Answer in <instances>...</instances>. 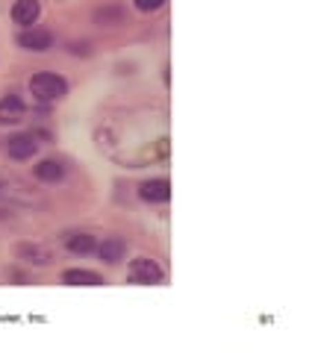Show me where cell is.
Wrapping results in <instances>:
<instances>
[{"label":"cell","mask_w":315,"mask_h":353,"mask_svg":"<svg viewBox=\"0 0 315 353\" xmlns=\"http://www.w3.org/2000/svg\"><path fill=\"white\" fill-rule=\"evenodd\" d=\"M30 94L41 103H50V101H62L68 94V80L59 74H50V71H41V74H32L30 77Z\"/></svg>","instance_id":"obj_1"},{"label":"cell","mask_w":315,"mask_h":353,"mask_svg":"<svg viewBox=\"0 0 315 353\" xmlns=\"http://www.w3.org/2000/svg\"><path fill=\"white\" fill-rule=\"evenodd\" d=\"M162 280H165V274H162V268L154 259L139 256V259H133V265H130V283H136V285H159Z\"/></svg>","instance_id":"obj_2"},{"label":"cell","mask_w":315,"mask_h":353,"mask_svg":"<svg viewBox=\"0 0 315 353\" xmlns=\"http://www.w3.org/2000/svg\"><path fill=\"white\" fill-rule=\"evenodd\" d=\"M6 153L18 162L24 159H32L39 153V141H36V132H15V136H9L6 141Z\"/></svg>","instance_id":"obj_3"},{"label":"cell","mask_w":315,"mask_h":353,"mask_svg":"<svg viewBox=\"0 0 315 353\" xmlns=\"http://www.w3.org/2000/svg\"><path fill=\"white\" fill-rule=\"evenodd\" d=\"M18 44L24 50H36V53H41V50H50L53 48V32L50 30H45V27H24V32L18 36Z\"/></svg>","instance_id":"obj_4"},{"label":"cell","mask_w":315,"mask_h":353,"mask_svg":"<svg viewBox=\"0 0 315 353\" xmlns=\"http://www.w3.org/2000/svg\"><path fill=\"white\" fill-rule=\"evenodd\" d=\"M139 197H142L145 203H165L171 197V183L165 176H154V180H145L139 185Z\"/></svg>","instance_id":"obj_5"},{"label":"cell","mask_w":315,"mask_h":353,"mask_svg":"<svg viewBox=\"0 0 315 353\" xmlns=\"http://www.w3.org/2000/svg\"><path fill=\"white\" fill-rule=\"evenodd\" d=\"M24 115H27V103L15 92L0 97V124H18Z\"/></svg>","instance_id":"obj_6"},{"label":"cell","mask_w":315,"mask_h":353,"mask_svg":"<svg viewBox=\"0 0 315 353\" xmlns=\"http://www.w3.org/2000/svg\"><path fill=\"white\" fill-rule=\"evenodd\" d=\"M41 15V3L39 0H15L12 3V21L18 27H32Z\"/></svg>","instance_id":"obj_7"},{"label":"cell","mask_w":315,"mask_h":353,"mask_svg":"<svg viewBox=\"0 0 315 353\" xmlns=\"http://www.w3.org/2000/svg\"><path fill=\"white\" fill-rule=\"evenodd\" d=\"M94 250H97V256H101V262H106V265H118L127 256V245L121 239H106L103 245H97Z\"/></svg>","instance_id":"obj_8"},{"label":"cell","mask_w":315,"mask_h":353,"mask_svg":"<svg viewBox=\"0 0 315 353\" xmlns=\"http://www.w3.org/2000/svg\"><path fill=\"white\" fill-rule=\"evenodd\" d=\"M62 283L65 285H103V277L89 268H68L62 274Z\"/></svg>","instance_id":"obj_9"},{"label":"cell","mask_w":315,"mask_h":353,"mask_svg":"<svg viewBox=\"0 0 315 353\" xmlns=\"http://www.w3.org/2000/svg\"><path fill=\"white\" fill-rule=\"evenodd\" d=\"M65 162H59V159H41L39 165H36V176L41 183H59L62 176H65Z\"/></svg>","instance_id":"obj_10"},{"label":"cell","mask_w":315,"mask_h":353,"mask_svg":"<svg viewBox=\"0 0 315 353\" xmlns=\"http://www.w3.org/2000/svg\"><path fill=\"white\" fill-rule=\"evenodd\" d=\"M65 248H68L74 256H85V253H92L97 248V241L89 233H71L68 239H65Z\"/></svg>","instance_id":"obj_11"},{"label":"cell","mask_w":315,"mask_h":353,"mask_svg":"<svg viewBox=\"0 0 315 353\" xmlns=\"http://www.w3.org/2000/svg\"><path fill=\"white\" fill-rule=\"evenodd\" d=\"M18 259H24L30 265H48L53 256H50V250L41 248V245H21L18 248Z\"/></svg>","instance_id":"obj_12"},{"label":"cell","mask_w":315,"mask_h":353,"mask_svg":"<svg viewBox=\"0 0 315 353\" xmlns=\"http://www.w3.org/2000/svg\"><path fill=\"white\" fill-rule=\"evenodd\" d=\"M94 21L101 27H118V24H124V9L121 6H103L94 12Z\"/></svg>","instance_id":"obj_13"},{"label":"cell","mask_w":315,"mask_h":353,"mask_svg":"<svg viewBox=\"0 0 315 353\" xmlns=\"http://www.w3.org/2000/svg\"><path fill=\"white\" fill-rule=\"evenodd\" d=\"M162 3H165V0H136V9L139 12H156Z\"/></svg>","instance_id":"obj_14"}]
</instances>
